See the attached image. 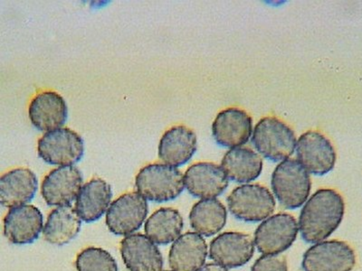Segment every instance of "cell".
<instances>
[{"mask_svg":"<svg viewBox=\"0 0 362 271\" xmlns=\"http://www.w3.org/2000/svg\"><path fill=\"white\" fill-rule=\"evenodd\" d=\"M344 211V200L337 191H316L300 211L299 231L303 240L309 243H322L337 230Z\"/></svg>","mask_w":362,"mask_h":271,"instance_id":"1","label":"cell"},{"mask_svg":"<svg viewBox=\"0 0 362 271\" xmlns=\"http://www.w3.org/2000/svg\"><path fill=\"white\" fill-rule=\"evenodd\" d=\"M139 193L148 201L163 203L179 198L185 188L180 169L166 164H151L141 169L135 179Z\"/></svg>","mask_w":362,"mask_h":271,"instance_id":"2","label":"cell"},{"mask_svg":"<svg viewBox=\"0 0 362 271\" xmlns=\"http://www.w3.org/2000/svg\"><path fill=\"white\" fill-rule=\"evenodd\" d=\"M271 186L281 205L287 209H296L308 199L312 181L298 160L288 158L277 164L272 175Z\"/></svg>","mask_w":362,"mask_h":271,"instance_id":"3","label":"cell"},{"mask_svg":"<svg viewBox=\"0 0 362 271\" xmlns=\"http://www.w3.org/2000/svg\"><path fill=\"white\" fill-rule=\"evenodd\" d=\"M252 142L262 156L274 162L288 159L297 144L292 128L274 117L262 119L255 125Z\"/></svg>","mask_w":362,"mask_h":271,"instance_id":"4","label":"cell"},{"mask_svg":"<svg viewBox=\"0 0 362 271\" xmlns=\"http://www.w3.org/2000/svg\"><path fill=\"white\" fill-rule=\"evenodd\" d=\"M226 202L235 218L248 222L267 220L276 205L269 190L259 183L237 187L228 196Z\"/></svg>","mask_w":362,"mask_h":271,"instance_id":"5","label":"cell"},{"mask_svg":"<svg viewBox=\"0 0 362 271\" xmlns=\"http://www.w3.org/2000/svg\"><path fill=\"white\" fill-rule=\"evenodd\" d=\"M37 153L45 163L53 166H73L85 153L83 138L67 128L47 132L38 140Z\"/></svg>","mask_w":362,"mask_h":271,"instance_id":"6","label":"cell"},{"mask_svg":"<svg viewBox=\"0 0 362 271\" xmlns=\"http://www.w3.org/2000/svg\"><path fill=\"white\" fill-rule=\"evenodd\" d=\"M298 230L293 216L283 212L270 216L255 232V246L264 255H278L292 246Z\"/></svg>","mask_w":362,"mask_h":271,"instance_id":"7","label":"cell"},{"mask_svg":"<svg viewBox=\"0 0 362 271\" xmlns=\"http://www.w3.org/2000/svg\"><path fill=\"white\" fill-rule=\"evenodd\" d=\"M356 255L350 245L341 241H327L313 245L303 259L305 271H351Z\"/></svg>","mask_w":362,"mask_h":271,"instance_id":"8","label":"cell"},{"mask_svg":"<svg viewBox=\"0 0 362 271\" xmlns=\"http://www.w3.org/2000/svg\"><path fill=\"white\" fill-rule=\"evenodd\" d=\"M148 212L147 200L139 193H128L112 203L106 225L115 235H131L141 228Z\"/></svg>","mask_w":362,"mask_h":271,"instance_id":"9","label":"cell"},{"mask_svg":"<svg viewBox=\"0 0 362 271\" xmlns=\"http://www.w3.org/2000/svg\"><path fill=\"white\" fill-rule=\"evenodd\" d=\"M297 160L307 172L325 176L334 169L336 152L331 141L317 131H307L297 140Z\"/></svg>","mask_w":362,"mask_h":271,"instance_id":"10","label":"cell"},{"mask_svg":"<svg viewBox=\"0 0 362 271\" xmlns=\"http://www.w3.org/2000/svg\"><path fill=\"white\" fill-rule=\"evenodd\" d=\"M82 187V173L76 167H60L45 176L41 193L47 205L60 207L74 201Z\"/></svg>","mask_w":362,"mask_h":271,"instance_id":"11","label":"cell"},{"mask_svg":"<svg viewBox=\"0 0 362 271\" xmlns=\"http://www.w3.org/2000/svg\"><path fill=\"white\" fill-rule=\"evenodd\" d=\"M253 132V119L247 112L228 108L218 113L212 124V135L219 146L235 148L247 144Z\"/></svg>","mask_w":362,"mask_h":271,"instance_id":"12","label":"cell"},{"mask_svg":"<svg viewBox=\"0 0 362 271\" xmlns=\"http://www.w3.org/2000/svg\"><path fill=\"white\" fill-rule=\"evenodd\" d=\"M254 244L250 235L241 232H225L210 243V259L226 269L244 266L253 257Z\"/></svg>","mask_w":362,"mask_h":271,"instance_id":"13","label":"cell"},{"mask_svg":"<svg viewBox=\"0 0 362 271\" xmlns=\"http://www.w3.org/2000/svg\"><path fill=\"white\" fill-rule=\"evenodd\" d=\"M185 187L194 198L215 199L228 186V177L218 164L200 162L192 164L184 175Z\"/></svg>","mask_w":362,"mask_h":271,"instance_id":"14","label":"cell"},{"mask_svg":"<svg viewBox=\"0 0 362 271\" xmlns=\"http://www.w3.org/2000/svg\"><path fill=\"white\" fill-rule=\"evenodd\" d=\"M43 215L34 205L11 208L4 218V235L13 244L33 243L43 230Z\"/></svg>","mask_w":362,"mask_h":271,"instance_id":"15","label":"cell"},{"mask_svg":"<svg viewBox=\"0 0 362 271\" xmlns=\"http://www.w3.org/2000/svg\"><path fill=\"white\" fill-rule=\"evenodd\" d=\"M28 116L35 128L50 132L66 124L68 109L66 101L56 92H43L34 97L28 108Z\"/></svg>","mask_w":362,"mask_h":271,"instance_id":"16","label":"cell"},{"mask_svg":"<svg viewBox=\"0 0 362 271\" xmlns=\"http://www.w3.org/2000/svg\"><path fill=\"white\" fill-rule=\"evenodd\" d=\"M121 254L130 271H163V255L153 241L144 234L126 236L122 241Z\"/></svg>","mask_w":362,"mask_h":271,"instance_id":"17","label":"cell"},{"mask_svg":"<svg viewBox=\"0 0 362 271\" xmlns=\"http://www.w3.org/2000/svg\"><path fill=\"white\" fill-rule=\"evenodd\" d=\"M198 147L195 132L185 126H175L167 131L158 144V157L171 167L189 162Z\"/></svg>","mask_w":362,"mask_h":271,"instance_id":"18","label":"cell"},{"mask_svg":"<svg viewBox=\"0 0 362 271\" xmlns=\"http://www.w3.org/2000/svg\"><path fill=\"white\" fill-rule=\"evenodd\" d=\"M38 181L33 171L16 169L8 171L0 179V203L4 207L25 205L35 198Z\"/></svg>","mask_w":362,"mask_h":271,"instance_id":"19","label":"cell"},{"mask_svg":"<svg viewBox=\"0 0 362 271\" xmlns=\"http://www.w3.org/2000/svg\"><path fill=\"white\" fill-rule=\"evenodd\" d=\"M208 256L205 239L197 232L189 231L174 241L169 254L173 271H199Z\"/></svg>","mask_w":362,"mask_h":271,"instance_id":"20","label":"cell"},{"mask_svg":"<svg viewBox=\"0 0 362 271\" xmlns=\"http://www.w3.org/2000/svg\"><path fill=\"white\" fill-rule=\"evenodd\" d=\"M112 189L107 182L95 179L83 185L77 196L76 209L86 222L98 221L110 207Z\"/></svg>","mask_w":362,"mask_h":271,"instance_id":"21","label":"cell"},{"mask_svg":"<svg viewBox=\"0 0 362 271\" xmlns=\"http://www.w3.org/2000/svg\"><path fill=\"white\" fill-rule=\"evenodd\" d=\"M82 226L76 209L72 205L60 206L48 215L43 229L45 240L48 243L62 246L77 236Z\"/></svg>","mask_w":362,"mask_h":271,"instance_id":"22","label":"cell"},{"mask_svg":"<svg viewBox=\"0 0 362 271\" xmlns=\"http://www.w3.org/2000/svg\"><path fill=\"white\" fill-rule=\"evenodd\" d=\"M221 167L228 179L235 183H249L261 175L263 159L250 148L235 147L225 154Z\"/></svg>","mask_w":362,"mask_h":271,"instance_id":"23","label":"cell"},{"mask_svg":"<svg viewBox=\"0 0 362 271\" xmlns=\"http://www.w3.org/2000/svg\"><path fill=\"white\" fill-rule=\"evenodd\" d=\"M228 212L216 199H202L194 205L189 214L190 226L197 234L213 236L224 228Z\"/></svg>","mask_w":362,"mask_h":271,"instance_id":"24","label":"cell"},{"mask_svg":"<svg viewBox=\"0 0 362 271\" xmlns=\"http://www.w3.org/2000/svg\"><path fill=\"white\" fill-rule=\"evenodd\" d=\"M183 218L173 208H160L150 216L144 225L145 234L154 243L166 245L180 237Z\"/></svg>","mask_w":362,"mask_h":271,"instance_id":"25","label":"cell"},{"mask_svg":"<svg viewBox=\"0 0 362 271\" xmlns=\"http://www.w3.org/2000/svg\"><path fill=\"white\" fill-rule=\"evenodd\" d=\"M76 265L77 271H118L116 260L101 248L90 247L81 251Z\"/></svg>","mask_w":362,"mask_h":271,"instance_id":"26","label":"cell"},{"mask_svg":"<svg viewBox=\"0 0 362 271\" xmlns=\"http://www.w3.org/2000/svg\"><path fill=\"white\" fill-rule=\"evenodd\" d=\"M251 271H287V261L282 255H264L255 261Z\"/></svg>","mask_w":362,"mask_h":271,"instance_id":"27","label":"cell"},{"mask_svg":"<svg viewBox=\"0 0 362 271\" xmlns=\"http://www.w3.org/2000/svg\"><path fill=\"white\" fill-rule=\"evenodd\" d=\"M199 271H228V269L221 265V264L208 263L206 265L203 266Z\"/></svg>","mask_w":362,"mask_h":271,"instance_id":"28","label":"cell"},{"mask_svg":"<svg viewBox=\"0 0 362 271\" xmlns=\"http://www.w3.org/2000/svg\"><path fill=\"white\" fill-rule=\"evenodd\" d=\"M165 271H170V270H165Z\"/></svg>","mask_w":362,"mask_h":271,"instance_id":"29","label":"cell"}]
</instances>
